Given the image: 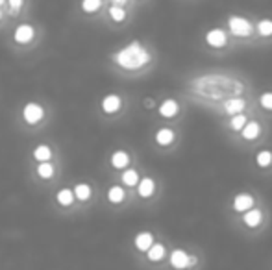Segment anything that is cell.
<instances>
[{
  "instance_id": "obj_1",
  "label": "cell",
  "mask_w": 272,
  "mask_h": 270,
  "mask_svg": "<svg viewBox=\"0 0 272 270\" xmlns=\"http://www.w3.org/2000/svg\"><path fill=\"white\" fill-rule=\"evenodd\" d=\"M115 61L119 63L122 69L136 70L150 61V54L139 41H134V43H130L128 47L122 48L121 52L115 54Z\"/></svg>"
},
{
  "instance_id": "obj_2",
  "label": "cell",
  "mask_w": 272,
  "mask_h": 270,
  "mask_svg": "<svg viewBox=\"0 0 272 270\" xmlns=\"http://www.w3.org/2000/svg\"><path fill=\"white\" fill-rule=\"evenodd\" d=\"M228 28H230L232 35H235V37H250L252 31H254L252 23H250L246 17H241V15L228 17Z\"/></svg>"
},
{
  "instance_id": "obj_3",
  "label": "cell",
  "mask_w": 272,
  "mask_h": 270,
  "mask_svg": "<svg viewBox=\"0 0 272 270\" xmlns=\"http://www.w3.org/2000/svg\"><path fill=\"white\" fill-rule=\"evenodd\" d=\"M205 43L211 48H222L228 45V33L222 28H211L205 31Z\"/></svg>"
},
{
  "instance_id": "obj_4",
  "label": "cell",
  "mask_w": 272,
  "mask_h": 270,
  "mask_svg": "<svg viewBox=\"0 0 272 270\" xmlns=\"http://www.w3.org/2000/svg\"><path fill=\"white\" fill-rule=\"evenodd\" d=\"M232 208L235 211H239V213H244V211H248L250 208H254V196L250 193H239L235 194L234 202H232Z\"/></svg>"
},
{
  "instance_id": "obj_5",
  "label": "cell",
  "mask_w": 272,
  "mask_h": 270,
  "mask_svg": "<svg viewBox=\"0 0 272 270\" xmlns=\"http://www.w3.org/2000/svg\"><path fill=\"white\" fill-rule=\"evenodd\" d=\"M170 265H172L176 270L189 269V254H187L185 250H181V248L172 250V254H170Z\"/></svg>"
},
{
  "instance_id": "obj_6",
  "label": "cell",
  "mask_w": 272,
  "mask_h": 270,
  "mask_svg": "<svg viewBox=\"0 0 272 270\" xmlns=\"http://www.w3.org/2000/svg\"><path fill=\"white\" fill-rule=\"evenodd\" d=\"M261 220H263L261 209L250 208L248 211H244V215H242V222L246 224L248 228H257V226L261 224Z\"/></svg>"
},
{
  "instance_id": "obj_7",
  "label": "cell",
  "mask_w": 272,
  "mask_h": 270,
  "mask_svg": "<svg viewBox=\"0 0 272 270\" xmlns=\"http://www.w3.org/2000/svg\"><path fill=\"white\" fill-rule=\"evenodd\" d=\"M34 35H35V31H34V28H32L30 24H21V26L15 30V33H13L15 41L17 43H21V45L30 43L32 39H34Z\"/></svg>"
},
{
  "instance_id": "obj_8",
  "label": "cell",
  "mask_w": 272,
  "mask_h": 270,
  "mask_svg": "<svg viewBox=\"0 0 272 270\" xmlns=\"http://www.w3.org/2000/svg\"><path fill=\"white\" fill-rule=\"evenodd\" d=\"M180 113V106H178V102L174 100V98H167L161 106H159V115L165 117V119H172Z\"/></svg>"
},
{
  "instance_id": "obj_9",
  "label": "cell",
  "mask_w": 272,
  "mask_h": 270,
  "mask_svg": "<svg viewBox=\"0 0 272 270\" xmlns=\"http://www.w3.org/2000/svg\"><path fill=\"white\" fill-rule=\"evenodd\" d=\"M24 119H26V122H37L43 119V108L37 106V104H26V108H24Z\"/></svg>"
},
{
  "instance_id": "obj_10",
  "label": "cell",
  "mask_w": 272,
  "mask_h": 270,
  "mask_svg": "<svg viewBox=\"0 0 272 270\" xmlns=\"http://www.w3.org/2000/svg\"><path fill=\"white\" fill-rule=\"evenodd\" d=\"M242 139L246 141H254L257 139V135L261 133V126H259V122H256V120H248V122L242 126Z\"/></svg>"
},
{
  "instance_id": "obj_11",
  "label": "cell",
  "mask_w": 272,
  "mask_h": 270,
  "mask_svg": "<svg viewBox=\"0 0 272 270\" xmlns=\"http://www.w3.org/2000/svg\"><path fill=\"white\" fill-rule=\"evenodd\" d=\"M246 108V100L242 98H228L224 102V111L228 115H237V113H242V109Z\"/></svg>"
},
{
  "instance_id": "obj_12",
  "label": "cell",
  "mask_w": 272,
  "mask_h": 270,
  "mask_svg": "<svg viewBox=\"0 0 272 270\" xmlns=\"http://www.w3.org/2000/svg\"><path fill=\"white\" fill-rule=\"evenodd\" d=\"M154 191H156V183H154L152 178H143V180L137 183V193H139V196H143V198L152 196Z\"/></svg>"
},
{
  "instance_id": "obj_13",
  "label": "cell",
  "mask_w": 272,
  "mask_h": 270,
  "mask_svg": "<svg viewBox=\"0 0 272 270\" xmlns=\"http://www.w3.org/2000/svg\"><path fill=\"white\" fill-rule=\"evenodd\" d=\"M174 139H176V133L170 128H161L156 133V143L159 147H169V145H172Z\"/></svg>"
},
{
  "instance_id": "obj_14",
  "label": "cell",
  "mask_w": 272,
  "mask_h": 270,
  "mask_svg": "<svg viewBox=\"0 0 272 270\" xmlns=\"http://www.w3.org/2000/svg\"><path fill=\"white\" fill-rule=\"evenodd\" d=\"M154 244V235L150 232H143L136 237V248L139 252H146Z\"/></svg>"
},
{
  "instance_id": "obj_15",
  "label": "cell",
  "mask_w": 272,
  "mask_h": 270,
  "mask_svg": "<svg viewBox=\"0 0 272 270\" xmlns=\"http://www.w3.org/2000/svg\"><path fill=\"white\" fill-rule=\"evenodd\" d=\"M119 108H121V96L119 94H107L106 98L102 100V109L106 113H115Z\"/></svg>"
},
{
  "instance_id": "obj_16",
  "label": "cell",
  "mask_w": 272,
  "mask_h": 270,
  "mask_svg": "<svg viewBox=\"0 0 272 270\" xmlns=\"http://www.w3.org/2000/svg\"><path fill=\"white\" fill-rule=\"evenodd\" d=\"M146 254H148V259L150 261H161L163 257H165V246L161 244V242H154L148 250H146Z\"/></svg>"
},
{
  "instance_id": "obj_17",
  "label": "cell",
  "mask_w": 272,
  "mask_h": 270,
  "mask_svg": "<svg viewBox=\"0 0 272 270\" xmlns=\"http://www.w3.org/2000/svg\"><path fill=\"white\" fill-rule=\"evenodd\" d=\"M130 163V155L124 152V150H117L113 155H111V165L115 169H124Z\"/></svg>"
},
{
  "instance_id": "obj_18",
  "label": "cell",
  "mask_w": 272,
  "mask_h": 270,
  "mask_svg": "<svg viewBox=\"0 0 272 270\" xmlns=\"http://www.w3.org/2000/svg\"><path fill=\"white\" fill-rule=\"evenodd\" d=\"M256 30L261 37H271L272 35V19H261V21H257Z\"/></svg>"
},
{
  "instance_id": "obj_19",
  "label": "cell",
  "mask_w": 272,
  "mask_h": 270,
  "mask_svg": "<svg viewBox=\"0 0 272 270\" xmlns=\"http://www.w3.org/2000/svg\"><path fill=\"white\" fill-rule=\"evenodd\" d=\"M256 165L257 167H261V169L271 167L272 165V152L271 150H259V152L256 154Z\"/></svg>"
},
{
  "instance_id": "obj_20",
  "label": "cell",
  "mask_w": 272,
  "mask_h": 270,
  "mask_svg": "<svg viewBox=\"0 0 272 270\" xmlns=\"http://www.w3.org/2000/svg\"><path fill=\"white\" fill-rule=\"evenodd\" d=\"M122 183L128 185V187L137 185V183H139V174H137L134 169L124 170V172H122Z\"/></svg>"
},
{
  "instance_id": "obj_21",
  "label": "cell",
  "mask_w": 272,
  "mask_h": 270,
  "mask_svg": "<svg viewBox=\"0 0 272 270\" xmlns=\"http://www.w3.org/2000/svg\"><path fill=\"white\" fill-rule=\"evenodd\" d=\"M248 122V119L244 113H237V115H232V120H230V128L235 131H241L242 126Z\"/></svg>"
},
{
  "instance_id": "obj_22",
  "label": "cell",
  "mask_w": 272,
  "mask_h": 270,
  "mask_svg": "<svg viewBox=\"0 0 272 270\" xmlns=\"http://www.w3.org/2000/svg\"><path fill=\"white\" fill-rule=\"evenodd\" d=\"M107 198H109L111 204H121V202L124 200V191H122L119 185L111 187V189H109V193H107Z\"/></svg>"
},
{
  "instance_id": "obj_23",
  "label": "cell",
  "mask_w": 272,
  "mask_h": 270,
  "mask_svg": "<svg viewBox=\"0 0 272 270\" xmlns=\"http://www.w3.org/2000/svg\"><path fill=\"white\" fill-rule=\"evenodd\" d=\"M72 200H74V193L70 189H61L60 193H58V202H60L61 206H70Z\"/></svg>"
},
{
  "instance_id": "obj_24",
  "label": "cell",
  "mask_w": 272,
  "mask_h": 270,
  "mask_svg": "<svg viewBox=\"0 0 272 270\" xmlns=\"http://www.w3.org/2000/svg\"><path fill=\"white\" fill-rule=\"evenodd\" d=\"M109 17L113 19L115 23H122V21L126 19V11H124L122 6H115L113 4V6L109 8Z\"/></svg>"
},
{
  "instance_id": "obj_25",
  "label": "cell",
  "mask_w": 272,
  "mask_h": 270,
  "mask_svg": "<svg viewBox=\"0 0 272 270\" xmlns=\"http://www.w3.org/2000/svg\"><path fill=\"white\" fill-rule=\"evenodd\" d=\"M102 6V0H82V9L85 13H95Z\"/></svg>"
},
{
  "instance_id": "obj_26",
  "label": "cell",
  "mask_w": 272,
  "mask_h": 270,
  "mask_svg": "<svg viewBox=\"0 0 272 270\" xmlns=\"http://www.w3.org/2000/svg\"><path fill=\"white\" fill-rule=\"evenodd\" d=\"M50 155H52V152H50V148L45 147V145L37 147L35 148V152H34V157H35L37 161H48V159H50Z\"/></svg>"
},
{
  "instance_id": "obj_27",
  "label": "cell",
  "mask_w": 272,
  "mask_h": 270,
  "mask_svg": "<svg viewBox=\"0 0 272 270\" xmlns=\"http://www.w3.org/2000/svg\"><path fill=\"white\" fill-rule=\"evenodd\" d=\"M74 194L78 200H87L91 196V187L87 185V183H80V185H76Z\"/></svg>"
},
{
  "instance_id": "obj_28",
  "label": "cell",
  "mask_w": 272,
  "mask_h": 270,
  "mask_svg": "<svg viewBox=\"0 0 272 270\" xmlns=\"http://www.w3.org/2000/svg\"><path fill=\"white\" fill-rule=\"evenodd\" d=\"M37 174L41 178H50L54 174V167L48 161H41V165H39L37 169Z\"/></svg>"
},
{
  "instance_id": "obj_29",
  "label": "cell",
  "mask_w": 272,
  "mask_h": 270,
  "mask_svg": "<svg viewBox=\"0 0 272 270\" xmlns=\"http://www.w3.org/2000/svg\"><path fill=\"white\" fill-rule=\"evenodd\" d=\"M259 104H261L265 109H271L272 111V91H267V93L261 94V96H259Z\"/></svg>"
},
{
  "instance_id": "obj_30",
  "label": "cell",
  "mask_w": 272,
  "mask_h": 270,
  "mask_svg": "<svg viewBox=\"0 0 272 270\" xmlns=\"http://www.w3.org/2000/svg\"><path fill=\"white\" fill-rule=\"evenodd\" d=\"M24 0H8L9 8L13 9V11H17V9H21V6H23Z\"/></svg>"
},
{
  "instance_id": "obj_31",
  "label": "cell",
  "mask_w": 272,
  "mask_h": 270,
  "mask_svg": "<svg viewBox=\"0 0 272 270\" xmlns=\"http://www.w3.org/2000/svg\"><path fill=\"white\" fill-rule=\"evenodd\" d=\"M111 2H113L115 6H124V4L128 2V0H111Z\"/></svg>"
},
{
  "instance_id": "obj_32",
  "label": "cell",
  "mask_w": 272,
  "mask_h": 270,
  "mask_svg": "<svg viewBox=\"0 0 272 270\" xmlns=\"http://www.w3.org/2000/svg\"><path fill=\"white\" fill-rule=\"evenodd\" d=\"M144 106H146V108H152V106H154V100H152V98H146V100H144Z\"/></svg>"
},
{
  "instance_id": "obj_33",
  "label": "cell",
  "mask_w": 272,
  "mask_h": 270,
  "mask_svg": "<svg viewBox=\"0 0 272 270\" xmlns=\"http://www.w3.org/2000/svg\"><path fill=\"white\" fill-rule=\"evenodd\" d=\"M4 2H6V0H0V6H2V4H4Z\"/></svg>"
}]
</instances>
